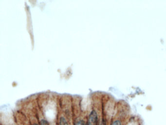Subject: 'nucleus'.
I'll use <instances>...</instances> for the list:
<instances>
[{"label":"nucleus","mask_w":166,"mask_h":125,"mask_svg":"<svg viewBox=\"0 0 166 125\" xmlns=\"http://www.w3.org/2000/svg\"><path fill=\"white\" fill-rule=\"evenodd\" d=\"M97 113L95 111H93L89 115L87 124L88 125H95L97 123Z\"/></svg>","instance_id":"obj_1"},{"label":"nucleus","mask_w":166,"mask_h":125,"mask_svg":"<svg viewBox=\"0 0 166 125\" xmlns=\"http://www.w3.org/2000/svg\"><path fill=\"white\" fill-rule=\"evenodd\" d=\"M59 125H68L65 118L62 117L60 118Z\"/></svg>","instance_id":"obj_2"},{"label":"nucleus","mask_w":166,"mask_h":125,"mask_svg":"<svg viewBox=\"0 0 166 125\" xmlns=\"http://www.w3.org/2000/svg\"><path fill=\"white\" fill-rule=\"evenodd\" d=\"M111 125H122L121 122L119 120H116L113 122Z\"/></svg>","instance_id":"obj_3"},{"label":"nucleus","mask_w":166,"mask_h":125,"mask_svg":"<svg viewBox=\"0 0 166 125\" xmlns=\"http://www.w3.org/2000/svg\"><path fill=\"white\" fill-rule=\"evenodd\" d=\"M75 125H84V122L83 120H80L77 121L75 123Z\"/></svg>","instance_id":"obj_4"},{"label":"nucleus","mask_w":166,"mask_h":125,"mask_svg":"<svg viewBox=\"0 0 166 125\" xmlns=\"http://www.w3.org/2000/svg\"><path fill=\"white\" fill-rule=\"evenodd\" d=\"M34 125H38L37 124H34Z\"/></svg>","instance_id":"obj_5"},{"label":"nucleus","mask_w":166,"mask_h":125,"mask_svg":"<svg viewBox=\"0 0 166 125\" xmlns=\"http://www.w3.org/2000/svg\"></svg>","instance_id":"obj_6"}]
</instances>
